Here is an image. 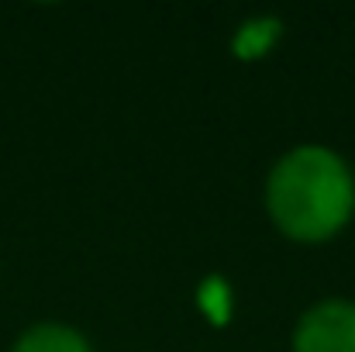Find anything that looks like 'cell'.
Wrapping results in <instances>:
<instances>
[{"label":"cell","instance_id":"cell-1","mask_svg":"<svg viewBox=\"0 0 355 352\" xmlns=\"http://www.w3.org/2000/svg\"><path fill=\"white\" fill-rule=\"evenodd\" d=\"M276 228L297 242L331 238L355 211V180L342 156L321 145L286 152L266 183Z\"/></svg>","mask_w":355,"mask_h":352},{"label":"cell","instance_id":"cell-4","mask_svg":"<svg viewBox=\"0 0 355 352\" xmlns=\"http://www.w3.org/2000/svg\"><path fill=\"white\" fill-rule=\"evenodd\" d=\"M276 31H279V21H272V17H266V21H252V24H245L241 28V35H238V52L241 56H259L272 38H276Z\"/></svg>","mask_w":355,"mask_h":352},{"label":"cell","instance_id":"cell-2","mask_svg":"<svg viewBox=\"0 0 355 352\" xmlns=\"http://www.w3.org/2000/svg\"><path fill=\"white\" fill-rule=\"evenodd\" d=\"M293 352H355V304H314L297 325Z\"/></svg>","mask_w":355,"mask_h":352},{"label":"cell","instance_id":"cell-3","mask_svg":"<svg viewBox=\"0 0 355 352\" xmlns=\"http://www.w3.org/2000/svg\"><path fill=\"white\" fill-rule=\"evenodd\" d=\"M10 352H90L87 339L66 325H38L17 339Z\"/></svg>","mask_w":355,"mask_h":352}]
</instances>
